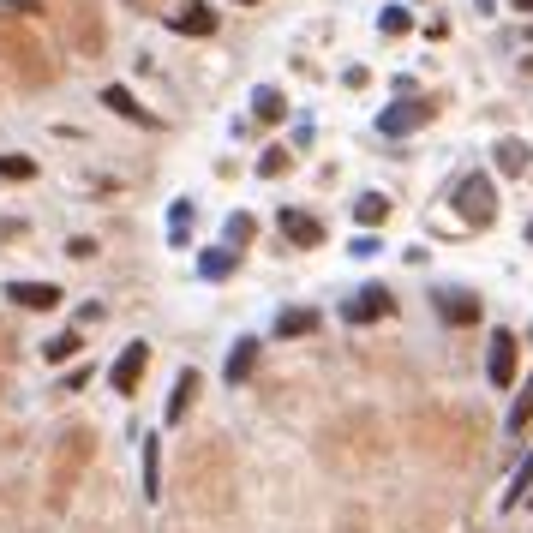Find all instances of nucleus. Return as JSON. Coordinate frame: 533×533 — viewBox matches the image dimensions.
Segmentation results:
<instances>
[{"instance_id": "9", "label": "nucleus", "mask_w": 533, "mask_h": 533, "mask_svg": "<svg viewBox=\"0 0 533 533\" xmlns=\"http://www.w3.org/2000/svg\"><path fill=\"white\" fill-rule=\"evenodd\" d=\"M102 102H108V108H114L120 120H138V126H156V114H150V108H138V96H132L126 84H108V90H102Z\"/></svg>"}, {"instance_id": "13", "label": "nucleus", "mask_w": 533, "mask_h": 533, "mask_svg": "<svg viewBox=\"0 0 533 533\" xmlns=\"http://www.w3.org/2000/svg\"><path fill=\"white\" fill-rule=\"evenodd\" d=\"M144 498H150V504L162 498V438H156V432L144 438Z\"/></svg>"}, {"instance_id": "15", "label": "nucleus", "mask_w": 533, "mask_h": 533, "mask_svg": "<svg viewBox=\"0 0 533 533\" xmlns=\"http://www.w3.org/2000/svg\"><path fill=\"white\" fill-rule=\"evenodd\" d=\"M528 426H533V378L522 384V390H516V402H510V420H504V432H510V438H522Z\"/></svg>"}, {"instance_id": "31", "label": "nucleus", "mask_w": 533, "mask_h": 533, "mask_svg": "<svg viewBox=\"0 0 533 533\" xmlns=\"http://www.w3.org/2000/svg\"><path fill=\"white\" fill-rule=\"evenodd\" d=\"M528 246H533V222H528Z\"/></svg>"}, {"instance_id": "17", "label": "nucleus", "mask_w": 533, "mask_h": 533, "mask_svg": "<svg viewBox=\"0 0 533 533\" xmlns=\"http://www.w3.org/2000/svg\"><path fill=\"white\" fill-rule=\"evenodd\" d=\"M384 216H390V198H384V192H360V198H354V222H366V228H378Z\"/></svg>"}, {"instance_id": "30", "label": "nucleus", "mask_w": 533, "mask_h": 533, "mask_svg": "<svg viewBox=\"0 0 533 533\" xmlns=\"http://www.w3.org/2000/svg\"><path fill=\"white\" fill-rule=\"evenodd\" d=\"M480 12H492V0H480Z\"/></svg>"}, {"instance_id": "2", "label": "nucleus", "mask_w": 533, "mask_h": 533, "mask_svg": "<svg viewBox=\"0 0 533 533\" xmlns=\"http://www.w3.org/2000/svg\"><path fill=\"white\" fill-rule=\"evenodd\" d=\"M144 366H150V342H126V348H120V360L108 366V384H114V396H138V378H144Z\"/></svg>"}, {"instance_id": "5", "label": "nucleus", "mask_w": 533, "mask_h": 533, "mask_svg": "<svg viewBox=\"0 0 533 533\" xmlns=\"http://www.w3.org/2000/svg\"><path fill=\"white\" fill-rule=\"evenodd\" d=\"M6 300H12V306H24V312H54L66 294H60L54 282H6Z\"/></svg>"}, {"instance_id": "32", "label": "nucleus", "mask_w": 533, "mask_h": 533, "mask_svg": "<svg viewBox=\"0 0 533 533\" xmlns=\"http://www.w3.org/2000/svg\"><path fill=\"white\" fill-rule=\"evenodd\" d=\"M240 6H258V0H240Z\"/></svg>"}, {"instance_id": "22", "label": "nucleus", "mask_w": 533, "mask_h": 533, "mask_svg": "<svg viewBox=\"0 0 533 533\" xmlns=\"http://www.w3.org/2000/svg\"><path fill=\"white\" fill-rule=\"evenodd\" d=\"M222 234H228V240H222V246H234V252H240V246H246V240H252V234H258V222H252V216H246V210H234V216H228V228H222Z\"/></svg>"}, {"instance_id": "24", "label": "nucleus", "mask_w": 533, "mask_h": 533, "mask_svg": "<svg viewBox=\"0 0 533 533\" xmlns=\"http://www.w3.org/2000/svg\"><path fill=\"white\" fill-rule=\"evenodd\" d=\"M186 234H192V204L180 198V204H174V216H168V240H174V246H186Z\"/></svg>"}, {"instance_id": "6", "label": "nucleus", "mask_w": 533, "mask_h": 533, "mask_svg": "<svg viewBox=\"0 0 533 533\" xmlns=\"http://www.w3.org/2000/svg\"><path fill=\"white\" fill-rule=\"evenodd\" d=\"M252 366H258V336H240V342H234V354H228V366H222V384H228V390H240V384L252 378Z\"/></svg>"}, {"instance_id": "25", "label": "nucleus", "mask_w": 533, "mask_h": 533, "mask_svg": "<svg viewBox=\"0 0 533 533\" xmlns=\"http://www.w3.org/2000/svg\"><path fill=\"white\" fill-rule=\"evenodd\" d=\"M30 174H36L30 156H0V180H30Z\"/></svg>"}, {"instance_id": "12", "label": "nucleus", "mask_w": 533, "mask_h": 533, "mask_svg": "<svg viewBox=\"0 0 533 533\" xmlns=\"http://www.w3.org/2000/svg\"><path fill=\"white\" fill-rule=\"evenodd\" d=\"M306 330H318V312H312V306L276 312V342H294V336H306Z\"/></svg>"}, {"instance_id": "27", "label": "nucleus", "mask_w": 533, "mask_h": 533, "mask_svg": "<svg viewBox=\"0 0 533 533\" xmlns=\"http://www.w3.org/2000/svg\"><path fill=\"white\" fill-rule=\"evenodd\" d=\"M348 252H354V258H378V252H384V246H378V234H360V240H354V246H348Z\"/></svg>"}, {"instance_id": "23", "label": "nucleus", "mask_w": 533, "mask_h": 533, "mask_svg": "<svg viewBox=\"0 0 533 533\" xmlns=\"http://www.w3.org/2000/svg\"><path fill=\"white\" fill-rule=\"evenodd\" d=\"M378 30H384V36H402V30H414V12H408V6H384V12H378Z\"/></svg>"}, {"instance_id": "18", "label": "nucleus", "mask_w": 533, "mask_h": 533, "mask_svg": "<svg viewBox=\"0 0 533 533\" xmlns=\"http://www.w3.org/2000/svg\"><path fill=\"white\" fill-rule=\"evenodd\" d=\"M528 498H533V456H528V462H522V468H516V474H510V492H504V510H522Z\"/></svg>"}, {"instance_id": "10", "label": "nucleus", "mask_w": 533, "mask_h": 533, "mask_svg": "<svg viewBox=\"0 0 533 533\" xmlns=\"http://www.w3.org/2000/svg\"><path fill=\"white\" fill-rule=\"evenodd\" d=\"M234 270H240V252H234V246H210V252L198 258V276H204V282H228Z\"/></svg>"}, {"instance_id": "26", "label": "nucleus", "mask_w": 533, "mask_h": 533, "mask_svg": "<svg viewBox=\"0 0 533 533\" xmlns=\"http://www.w3.org/2000/svg\"><path fill=\"white\" fill-rule=\"evenodd\" d=\"M258 174L264 180H276V174H288V150L276 144V150H264V162H258Z\"/></svg>"}, {"instance_id": "28", "label": "nucleus", "mask_w": 533, "mask_h": 533, "mask_svg": "<svg viewBox=\"0 0 533 533\" xmlns=\"http://www.w3.org/2000/svg\"><path fill=\"white\" fill-rule=\"evenodd\" d=\"M66 258H96V240H84V234H78V240H66Z\"/></svg>"}, {"instance_id": "3", "label": "nucleus", "mask_w": 533, "mask_h": 533, "mask_svg": "<svg viewBox=\"0 0 533 533\" xmlns=\"http://www.w3.org/2000/svg\"><path fill=\"white\" fill-rule=\"evenodd\" d=\"M390 312H396V300H390V288H384V282H366V288L342 306V318H348V324H378V318H390Z\"/></svg>"}, {"instance_id": "19", "label": "nucleus", "mask_w": 533, "mask_h": 533, "mask_svg": "<svg viewBox=\"0 0 533 533\" xmlns=\"http://www.w3.org/2000/svg\"><path fill=\"white\" fill-rule=\"evenodd\" d=\"M252 108H258V120H282V114H288V102H282L276 84H258V90H252Z\"/></svg>"}, {"instance_id": "20", "label": "nucleus", "mask_w": 533, "mask_h": 533, "mask_svg": "<svg viewBox=\"0 0 533 533\" xmlns=\"http://www.w3.org/2000/svg\"><path fill=\"white\" fill-rule=\"evenodd\" d=\"M492 156H498V168H504V174H522V168H528V144H522V138H498V150H492Z\"/></svg>"}, {"instance_id": "33", "label": "nucleus", "mask_w": 533, "mask_h": 533, "mask_svg": "<svg viewBox=\"0 0 533 533\" xmlns=\"http://www.w3.org/2000/svg\"><path fill=\"white\" fill-rule=\"evenodd\" d=\"M528 42H533V30H528Z\"/></svg>"}, {"instance_id": "14", "label": "nucleus", "mask_w": 533, "mask_h": 533, "mask_svg": "<svg viewBox=\"0 0 533 533\" xmlns=\"http://www.w3.org/2000/svg\"><path fill=\"white\" fill-rule=\"evenodd\" d=\"M426 114H432V108H420V102H408V108L396 102V108H390V114L378 120V132H390V138H396V132H414V126H420Z\"/></svg>"}, {"instance_id": "4", "label": "nucleus", "mask_w": 533, "mask_h": 533, "mask_svg": "<svg viewBox=\"0 0 533 533\" xmlns=\"http://www.w3.org/2000/svg\"><path fill=\"white\" fill-rule=\"evenodd\" d=\"M516 354H522V342H516L510 330H498L492 348H486V378H492V390H510V384H516Z\"/></svg>"}, {"instance_id": "8", "label": "nucleus", "mask_w": 533, "mask_h": 533, "mask_svg": "<svg viewBox=\"0 0 533 533\" xmlns=\"http://www.w3.org/2000/svg\"><path fill=\"white\" fill-rule=\"evenodd\" d=\"M282 234H288V246H318L324 240V222L306 216V210H282Z\"/></svg>"}, {"instance_id": "11", "label": "nucleus", "mask_w": 533, "mask_h": 533, "mask_svg": "<svg viewBox=\"0 0 533 533\" xmlns=\"http://www.w3.org/2000/svg\"><path fill=\"white\" fill-rule=\"evenodd\" d=\"M192 396H198V372L186 366V372L174 378V396H168V414H162V426H180V420H186V408H192Z\"/></svg>"}, {"instance_id": "1", "label": "nucleus", "mask_w": 533, "mask_h": 533, "mask_svg": "<svg viewBox=\"0 0 533 533\" xmlns=\"http://www.w3.org/2000/svg\"><path fill=\"white\" fill-rule=\"evenodd\" d=\"M450 204H456V216L468 222V228H492V216H498V186H492V174H462L456 186H450Z\"/></svg>"}, {"instance_id": "34", "label": "nucleus", "mask_w": 533, "mask_h": 533, "mask_svg": "<svg viewBox=\"0 0 533 533\" xmlns=\"http://www.w3.org/2000/svg\"><path fill=\"white\" fill-rule=\"evenodd\" d=\"M528 504H533V498H528Z\"/></svg>"}, {"instance_id": "16", "label": "nucleus", "mask_w": 533, "mask_h": 533, "mask_svg": "<svg viewBox=\"0 0 533 533\" xmlns=\"http://www.w3.org/2000/svg\"><path fill=\"white\" fill-rule=\"evenodd\" d=\"M78 348H84V336H78V330H60V336H48V342H42V360H48V366H66Z\"/></svg>"}, {"instance_id": "29", "label": "nucleus", "mask_w": 533, "mask_h": 533, "mask_svg": "<svg viewBox=\"0 0 533 533\" xmlns=\"http://www.w3.org/2000/svg\"><path fill=\"white\" fill-rule=\"evenodd\" d=\"M516 12H533V0H516Z\"/></svg>"}, {"instance_id": "21", "label": "nucleus", "mask_w": 533, "mask_h": 533, "mask_svg": "<svg viewBox=\"0 0 533 533\" xmlns=\"http://www.w3.org/2000/svg\"><path fill=\"white\" fill-rule=\"evenodd\" d=\"M438 312H444L450 324H474V318H480V306H474L468 294H438Z\"/></svg>"}, {"instance_id": "7", "label": "nucleus", "mask_w": 533, "mask_h": 533, "mask_svg": "<svg viewBox=\"0 0 533 533\" xmlns=\"http://www.w3.org/2000/svg\"><path fill=\"white\" fill-rule=\"evenodd\" d=\"M168 30H180V36H210V30H216V12H210L204 0H192V6H180V12L168 18Z\"/></svg>"}]
</instances>
